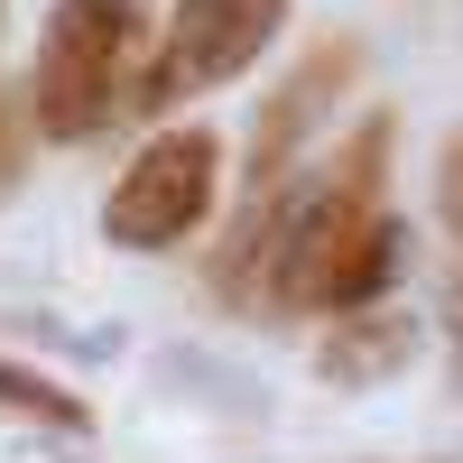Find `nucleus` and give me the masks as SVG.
I'll return each instance as SVG.
<instances>
[{
  "label": "nucleus",
  "mask_w": 463,
  "mask_h": 463,
  "mask_svg": "<svg viewBox=\"0 0 463 463\" xmlns=\"http://www.w3.org/2000/svg\"><path fill=\"white\" fill-rule=\"evenodd\" d=\"M436 213L454 232V250H463V130L445 139V158H436Z\"/></svg>",
  "instance_id": "9d476101"
},
{
  "label": "nucleus",
  "mask_w": 463,
  "mask_h": 463,
  "mask_svg": "<svg viewBox=\"0 0 463 463\" xmlns=\"http://www.w3.org/2000/svg\"><path fill=\"white\" fill-rule=\"evenodd\" d=\"M390 111H362L343 130L334 158L297 167L288 185L241 204V222L222 232L213 250V297L222 306H269V316H316L325 269L353 232L380 213V185H390Z\"/></svg>",
  "instance_id": "f257e3e1"
},
{
  "label": "nucleus",
  "mask_w": 463,
  "mask_h": 463,
  "mask_svg": "<svg viewBox=\"0 0 463 463\" xmlns=\"http://www.w3.org/2000/svg\"><path fill=\"white\" fill-rule=\"evenodd\" d=\"M148 19L158 0H56L37 28V65H28V121L37 139H102L130 111V84L148 65Z\"/></svg>",
  "instance_id": "f03ea898"
},
{
  "label": "nucleus",
  "mask_w": 463,
  "mask_h": 463,
  "mask_svg": "<svg viewBox=\"0 0 463 463\" xmlns=\"http://www.w3.org/2000/svg\"><path fill=\"white\" fill-rule=\"evenodd\" d=\"M399 269H408V222L380 204L353 241L334 250V269H325V297H316V316H371V306H390V288H399Z\"/></svg>",
  "instance_id": "0eeeda50"
},
{
  "label": "nucleus",
  "mask_w": 463,
  "mask_h": 463,
  "mask_svg": "<svg viewBox=\"0 0 463 463\" xmlns=\"http://www.w3.org/2000/svg\"><path fill=\"white\" fill-rule=\"evenodd\" d=\"M288 28V0H176L158 19V47H148L139 84H130V111L158 121V111L195 102V93H222L232 74H250Z\"/></svg>",
  "instance_id": "7ed1b4c3"
},
{
  "label": "nucleus",
  "mask_w": 463,
  "mask_h": 463,
  "mask_svg": "<svg viewBox=\"0 0 463 463\" xmlns=\"http://www.w3.org/2000/svg\"><path fill=\"white\" fill-rule=\"evenodd\" d=\"M417 362V316L399 306H371V316H334L325 343H316V371L325 390H371V380H390Z\"/></svg>",
  "instance_id": "423d86ee"
},
{
  "label": "nucleus",
  "mask_w": 463,
  "mask_h": 463,
  "mask_svg": "<svg viewBox=\"0 0 463 463\" xmlns=\"http://www.w3.org/2000/svg\"><path fill=\"white\" fill-rule=\"evenodd\" d=\"M0 417H28L37 436H93V399L47 380V371H28V362H10V353H0Z\"/></svg>",
  "instance_id": "6e6552de"
},
{
  "label": "nucleus",
  "mask_w": 463,
  "mask_h": 463,
  "mask_svg": "<svg viewBox=\"0 0 463 463\" xmlns=\"http://www.w3.org/2000/svg\"><path fill=\"white\" fill-rule=\"evenodd\" d=\"M213 195H222V130L213 121H176V130H158L121 176H111L102 241L111 250H176V241L204 232Z\"/></svg>",
  "instance_id": "20e7f679"
},
{
  "label": "nucleus",
  "mask_w": 463,
  "mask_h": 463,
  "mask_svg": "<svg viewBox=\"0 0 463 463\" xmlns=\"http://www.w3.org/2000/svg\"><path fill=\"white\" fill-rule=\"evenodd\" d=\"M353 74H362V47L353 37H325V47H306L297 56V74L279 93L260 102V121H250V195H269V185H288L297 176V158H306V139H316V121L353 93Z\"/></svg>",
  "instance_id": "39448f33"
},
{
  "label": "nucleus",
  "mask_w": 463,
  "mask_h": 463,
  "mask_svg": "<svg viewBox=\"0 0 463 463\" xmlns=\"http://www.w3.org/2000/svg\"><path fill=\"white\" fill-rule=\"evenodd\" d=\"M28 148H37L28 84H0V195H19V176H28Z\"/></svg>",
  "instance_id": "1a4fd4ad"
}]
</instances>
